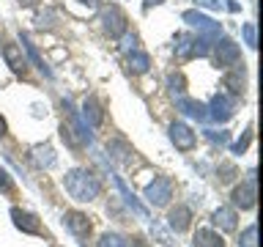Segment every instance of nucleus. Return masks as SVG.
I'll list each match as a JSON object with an SVG mask.
<instances>
[{"label":"nucleus","instance_id":"obj_1","mask_svg":"<svg viewBox=\"0 0 263 247\" xmlns=\"http://www.w3.org/2000/svg\"><path fill=\"white\" fill-rule=\"evenodd\" d=\"M66 189H69V195L74 198V201L80 203H88L93 201V198L99 195V179L93 176V173L88 170H71L69 176H66Z\"/></svg>","mask_w":263,"mask_h":247},{"label":"nucleus","instance_id":"obj_2","mask_svg":"<svg viewBox=\"0 0 263 247\" xmlns=\"http://www.w3.org/2000/svg\"><path fill=\"white\" fill-rule=\"evenodd\" d=\"M170 137H173V143H176V148H181V151H189V148H195V143H197L195 132L189 129L186 123H173Z\"/></svg>","mask_w":263,"mask_h":247},{"label":"nucleus","instance_id":"obj_3","mask_svg":"<svg viewBox=\"0 0 263 247\" xmlns=\"http://www.w3.org/2000/svg\"><path fill=\"white\" fill-rule=\"evenodd\" d=\"M63 225L69 228L77 239H85L90 234V222H88L85 214H80V211H66L63 214Z\"/></svg>","mask_w":263,"mask_h":247},{"label":"nucleus","instance_id":"obj_4","mask_svg":"<svg viewBox=\"0 0 263 247\" xmlns=\"http://www.w3.org/2000/svg\"><path fill=\"white\" fill-rule=\"evenodd\" d=\"M233 206H238V209H252L255 206V181L252 179L233 189Z\"/></svg>","mask_w":263,"mask_h":247},{"label":"nucleus","instance_id":"obj_5","mask_svg":"<svg viewBox=\"0 0 263 247\" xmlns=\"http://www.w3.org/2000/svg\"><path fill=\"white\" fill-rule=\"evenodd\" d=\"M145 195H148V201H151L154 206H164L170 201V195H173L170 192V181L167 179H156L154 184L145 189Z\"/></svg>","mask_w":263,"mask_h":247},{"label":"nucleus","instance_id":"obj_6","mask_svg":"<svg viewBox=\"0 0 263 247\" xmlns=\"http://www.w3.org/2000/svg\"><path fill=\"white\" fill-rule=\"evenodd\" d=\"M11 217H14V222H16V228L28 231V234H44V228H41L39 222H36V217H33V214L14 209V211H11Z\"/></svg>","mask_w":263,"mask_h":247},{"label":"nucleus","instance_id":"obj_7","mask_svg":"<svg viewBox=\"0 0 263 247\" xmlns=\"http://www.w3.org/2000/svg\"><path fill=\"white\" fill-rule=\"evenodd\" d=\"M189 217H192V211L186 209V206H176V209L170 211V228L176 231V234H181V231L189 228Z\"/></svg>","mask_w":263,"mask_h":247},{"label":"nucleus","instance_id":"obj_8","mask_svg":"<svg viewBox=\"0 0 263 247\" xmlns=\"http://www.w3.org/2000/svg\"><path fill=\"white\" fill-rule=\"evenodd\" d=\"M195 244H197V247H225V239H222L217 231L200 228V231L195 234Z\"/></svg>","mask_w":263,"mask_h":247},{"label":"nucleus","instance_id":"obj_9","mask_svg":"<svg viewBox=\"0 0 263 247\" xmlns=\"http://www.w3.org/2000/svg\"><path fill=\"white\" fill-rule=\"evenodd\" d=\"M104 22H107V30H110V36H118V33L123 30V14H121L115 6L104 8Z\"/></svg>","mask_w":263,"mask_h":247},{"label":"nucleus","instance_id":"obj_10","mask_svg":"<svg viewBox=\"0 0 263 247\" xmlns=\"http://www.w3.org/2000/svg\"><path fill=\"white\" fill-rule=\"evenodd\" d=\"M214 225H219L222 231H233L236 228V211L222 206V209L214 211Z\"/></svg>","mask_w":263,"mask_h":247},{"label":"nucleus","instance_id":"obj_11","mask_svg":"<svg viewBox=\"0 0 263 247\" xmlns=\"http://www.w3.org/2000/svg\"><path fill=\"white\" fill-rule=\"evenodd\" d=\"M3 55H6V61L11 63V69H16V72H22V69H25V58L16 52V47H14V44H3Z\"/></svg>","mask_w":263,"mask_h":247},{"label":"nucleus","instance_id":"obj_12","mask_svg":"<svg viewBox=\"0 0 263 247\" xmlns=\"http://www.w3.org/2000/svg\"><path fill=\"white\" fill-rule=\"evenodd\" d=\"M255 236H258V228L250 225L241 236H238V247H258V244H255Z\"/></svg>","mask_w":263,"mask_h":247},{"label":"nucleus","instance_id":"obj_13","mask_svg":"<svg viewBox=\"0 0 263 247\" xmlns=\"http://www.w3.org/2000/svg\"><path fill=\"white\" fill-rule=\"evenodd\" d=\"M99 247H126V242H123L118 234H104L102 242H99Z\"/></svg>","mask_w":263,"mask_h":247},{"label":"nucleus","instance_id":"obj_14","mask_svg":"<svg viewBox=\"0 0 263 247\" xmlns=\"http://www.w3.org/2000/svg\"><path fill=\"white\" fill-rule=\"evenodd\" d=\"M11 176H8V173L3 170V168H0V192H11Z\"/></svg>","mask_w":263,"mask_h":247},{"label":"nucleus","instance_id":"obj_15","mask_svg":"<svg viewBox=\"0 0 263 247\" xmlns=\"http://www.w3.org/2000/svg\"><path fill=\"white\" fill-rule=\"evenodd\" d=\"M132 247H151V244L143 242V239H135V244H132Z\"/></svg>","mask_w":263,"mask_h":247},{"label":"nucleus","instance_id":"obj_16","mask_svg":"<svg viewBox=\"0 0 263 247\" xmlns=\"http://www.w3.org/2000/svg\"><path fill=\"white\" fill-rule=\"evenodd\" d=\"M3 135H6V121L0 118V137H3Z\"/></svg>","mask_w":263,"mask_h":247},{"label":"nucleus","instance_id":"obj_17","mask_svg":"<svg viewBox=\"0 0 263 247\" xmlns=\"http://www.w3.org/2000/svg\"><path fill=\"white\" fill-rule=\"evenodd\" d=\"M20 3H28L30 6V3H36V0H20Z\"/></svg>","mask_w":263,"mask_h":247}]
</instances>
